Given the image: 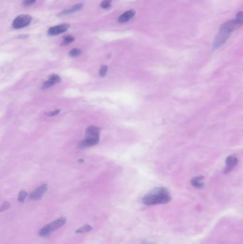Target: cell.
I'll list each match as a JSON object with an SVG mask.
<instances>
[{
    "label": "cell",
    "mask_w": 243,
    "mask_h": 244,
    "mask_svg": "<svg viewBox=\"0 0 243 244\" xmlns=\"http://www.w3.org/2000/svg\"><path fill=\"white\" fill-rule=\"evenodd\" d=\"M241 26L242 25L237 22L236 19L225 22L219 28V32L216 36L213 46V50L221 47L228 40L231 33Z\"/></svg>",
    "instance_id": "1"
},
{
    "label": "cell",
    "mask_w": 243,
    "mask_h": 244,
    "mask_svg": "<svg viewBox=\"0 0 243 244\" xmlns=\"http://www.w3.org/2000/svg\"><path fill=\"white\" fill-rule=\"evenodd\" d=\"M171 196L170 195L168 190L166 188L159 187L156 188L149 192L143 197V204L148 206L157 204H168L171 201Z\"/></svg>",
    "instance_id": "2"
},
{
    "label": "cell",
    "mask_w": 243,
    "mask_h": 244,
    "mask_svg": "<svg viewBox=\"0 0 243 244\" xmlns=\"http://www.w3.org/2000/svg\"><path fill=\"white\" fill-rule=\"evenodd\" d=\"M99 134L100 129L94 126H88L86 130V138L79 143L78 148L86 149L98 144Z\"/></svg>",
    "instance_id": "3"
},
{
    "label": "cell",
    "mask_w": 243,
    "mask_h": 244,
    "mask_svg": "<svg viewBox=\"0 0 243 244\" xmlns=\"http://www.w3.org/2000/svg\"><path fill=\"white\" fill-rule=\"evenodd\" d=\"M66 222V219L65 217H61L54 221L51 222V224L45 225L39 231V235L41 236H46L50 234L51 232L54 231L59 228L63 226Z\"/></svg>",
    "instance_id": "4"
},
{
    "label": "cell",
    "mask_w": 243,
    "mask_h": 244,
    "mask_svg": "<svg viewBox=\"0 0 243 244\" xmlns=\"http://www.w3.org/2000/svg\"><path fill=\"white\" fill-rule=\"evenodd\" d=\"M31 21V16L28 14H21L17 17H16L13 21L12 26L15 29H22L24 28L30 24Z\"/></svg>",
    "instance_id": "5"
},
{
    "label": "cell",
    "mask_w": 243,
    "mask_h": 244,
    "mask_svg": "<svg viewBox=\"0 0 243 244\" xmlns=\"http://www.w3.org/2000/svg\"><path fill=\"white\" fill-rule=\"evenodd\" d=\"M70 27L69 24H59L56 26H54V27H50L48 29V34L50 36H56V35H59L60 34L64 33L66 32V31L69 29V28Z\"/></svg>",
    "instance_id": "6"
},
{
    "label": "cell",
    "mask_w": 243,
    "mask_h": 244,
    "mask_svg": "<svg viewBox=\"0 0 243 244\" xmlns=\"http://www.w3.org/2000/svg\"><path fill=\"white\" fill-rule=\"evenodd\" d=\"M226 167L224 170L225 173H228L236 167L238 163V159L235 156H230L226 159Z\"/></svg>",
    "instance_id": "7"
},
{
    "label": "cell",
    "mask_w": 243,
    "mask_h": 244,
    "mask_svg": "<svg viewBox=\"0 0 243 244\" xmlns=\"http://www.w3.org/2000/svg\"><path fill=\"white\" fill-rule=\"evenodd\" d=\"M48 186L46 184H43L41 186H39L36 189H35L30 195V199L33 200V201H36V200L40 199L41 197L43 196L44 193L46 191Z\"/></svg>",
    "instance_id": "8"
},
{
    "label": "cell",
    "mask_w": 243,
    "mask_h": 244,
    "mask_svg": "<svg viewBox=\"0 0 243 244\" xmlns=\"http://www.w3.org/2000/svg\"><path fill=\"white\" fill-rule=\"evenodd\" d=\"M61 79L59 76L56 74H52L49 76V79L44 83L42 85V89H47L51 87H53L54 85L58 83L61 82Z\"/></svg>",
    "instance_id": "9"
},
{
    "label": "cell",
    "mask_w": 243,
    "mask_h": 244,
    "mask_svg": "<svg viewBox=\"0 0 243 244\" xmlns=\"http://www.w3.org/2000/svg\"><path fill=\"white\" fill-rule=\"evenodd\" d=\"M135 12L133 9L131 10H129V11L124 12V14H122L121 16L119 18V22L121 23H125L127 22H129V20H130L133 18V17L135 16Z\"/></svg>",
    "instance_id": "10"
},
{
    "label": "cell",
    "mask_w": 243,
    "mask_h": 244,
    "mask_svg": "<svg viewBox=\"0 0 243 244\" xmlns=\"http://www.w3.org/2000/svg\"><path fill=\"white\" fill-rule=\"evenodd\" d=\"M83 6V3H80V4H75L71 8H70L69 9H66V10H64V11L61 12V13H60V15H66V14H72V13H74V12H77L78 11H79L80 9H82V8Z\"/></svg>",
    "instance_id": "11"
},
{
    "label": "cell",
    "mask_w": 243,
    "mask_h": 244,
    "mask_svg": "<svg viewBox=\"0 0 243 244\" xmlns=\"http://www.w3.org/2000/svg\"><path fill=\"white\" fill-rule=\"evenodd\" d=\"M203 176H198V177L193 178L191 180L192 185L196 188H202L204 186V183L203 182Z\"/></svg>",
    "instance_id": "12"
},
{
    "label": "cell",
    "mask_w": 243,
    "mask_h": 244,
    "mask_svg": "<svg viewBox=\"0 0 243 244\" xmlns=\"http://www.w3.org/2000/svg\"><path fill=\"white\" fill-rule=\"evenodd\" d=\"M92 230V227L91 225L86 224L84 225H83L81 228H78L77 231H76V233H86V232H89L90 231Z\"/></svg>",
    "instance_id": "13"
},
{
    "label": "cell",
    "mask_w": 243,
    "mask_h": 244,
    "mask_svg": "<svg viewBox=\"0 0 243 244\" xmlns=\"http://www.w3.org/2000/svg\"><path fill=\"white\" fill-rule=\"evenodd\" d=\"M75 40L74 37H73L72 36H65V37H64V41H63V42L61 43V45H68V44H70L71 43L72 41H74Z\"/></svg>",
    "instance_id": "14"
},
{
    "label": "cell",
    "mask_w": 243,
    "mask_h": 244,
    "mask_svg": "<svg viewBox=\"0 0 243 244\" xmlns=\"http://www.w3.org/2000/svg\"><path fill=\"white\" fill-rule=\"evenodd\" d=\"M27 196V193L25 191H21L19 194V196H18V201L21 203H23L25 199Z\"/></svg>",
    "instance_id": "15"
},
{
    "label": "cell",
    "mask_w": 243,
    "mask_h": 244,
    "mask_svg": "<svg viewBox=\"0 0 243 244\" xmlns=\"http://www.w3.org/2000/svg\"><path fill=\"white\" fill-rule=\"evenodd\" d=\"M82 54V50L79 49H73L72 50L70 51L69 55L71 57H76L79 56Z\"/></svg>",
    "instance_id": "16"
},
{
    "label": "cell",
    "mask_w": 243,
    "mask_h": 244,
    "mask_svg": "<svg viewBox=\"0 0 243 244\" xmlns=\"http://www.w3.org/2000/svg\"><path fill=\"white\" fill-rule=\"evenodd\" d=\"M112 0H103V2L101 3V7L103 9H108L110 7H111V4Z\"/></svg>",
    "instance_id": "17"
},
{
    "label": "cell",
    "mask_w": 243,
    "mask_h": 244,
    "mask_svg": "<svg viewBox=\"0 0 243 244\" xmlns=\"http://www.w3.org/2000/svg\"><path fill=\"white\" fill-rule=\"evenodd\" d=\"M107 71H108V66H107L106 65L101 66L100 70H99V75H100V76L102 77H105L106 73H107Z\"/></svg>",
    "instance_id": "18"
},
{
    "label": "cell",
    "mask_w": 243,
    "mask_h": 244,
    "mask_svg": "<svg viewBox=\"0 0 243 244\" xmlns=\"http://www.w3.org/2000/svg\"><path fill=\"white\" fill-rule=\"evenodd\" d=\"M236 19L240 24L243 25V12H239L236 15Z\"/></svg>",
    "instance_id": "19"
},
{
    "label": "cell",
    "mask_w": 243,
    "mask_h": 244,
    "mask_svg": "<svg viewBox=\"0 0 243 244\" xmlns=\"http://www.w3.org/2000/svg\"><path fill=\"white\" fill-rule=\"evenodd\" d=\"M10 206V204L9 203V202H4L3 204H2V206H1V209H0V211H5V210H7L8 209H9Z\"/></svg>",
    "instance_id": "20"
},
{
    "label": "cell",
    "mask_w": 243,
    "mask_h": 244,
    "mask_svg": "<svg viewBox=\"0 0 243 244\" xmlns=\"http://www.w3.org/2000/svg\"><path fill=\"white\" fill-rule=\"evenodd\" d=\"M60 111H61V110L60 109H56V110L50 111V112L48 113V114H46V115L49 116H54L57 115V114H59L60 113Z\"/></svg>",
    "instance_id": "21"
},
{
    "label": "cell",
    "mask_w": 243,
    "mask_h": 244,
    "mask_svg": "<svg viewBox=\"0 0 243 244\" xmlns=\"http://www.w3.org/2000/svg\"><path fill=\"white\" fill-rule=\"evenodd\" d=\"M36 1H37V0H25V1L24 2V4L25 6H29V5L34 4Z\"/></svg>",
    "instance_id": "22"
},
{
    "label": "cell",
    "mask_w": 243,
    "mask_h": 244,
    "mask_svg": "<svg viewBox=\"0 0 243 244\" xmlns=\"http://www.w3.org/2000/svg\"><path fill=\"white\" fill-rule=\"evenodd\" d=\"M143 244H153V243H149V242H146V241H143Z\"/></svg>",
    "instance_id": "23"
}]
</instances>
